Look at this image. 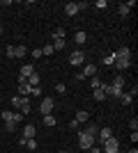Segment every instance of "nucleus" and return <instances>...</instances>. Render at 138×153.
<instances>
[{"instance_id": "1", "label": "nucleus", "mask_w": 138, "mask_h": 153, "mask_svg": "<svg viewBox=\"0 0 138 153\" xmlns=\"http://www.w3.org/2000/svg\"><path fill=\"white\" fill-rule=\"evenodd\" d=\"M94 142H97V137H94V135L85 133V130H83V133H78V146L83 149V151H87L90 146H94Z\"/></svg>"}, {"instance_id": "2", "label": "nucleus", "mask_w": 138, "mask_h": 153, "mask_svg": "<svg viewBox=\"0 0 138 153\" xmlns=\"http://www.w3.org/2000/svg\"><path fill=\"white\" fill-rule=\"evenodd\" d=\"M118 151H120V140L118 137H108V140L104 142L101 153H118Z\"/></svg>"}, {"instance_id": "3", "label": "nucleus", "mask_w": 138, "mask_h": 153, "mask_svg": "<svg viewBox=\"0 0 138 153\" xmlns=\"http://www.w3.org/2000/svg\"><path fill=\"white\" fill-rule=\"evenodd\" d=\"M53 105H55V101H53V98H41V103H39V114L44 117V114H51L53 112Z\"/></svg>"}, {"instance_id": "4", "label": "nucleus", "mask_w": 138, "mask_h": 153, "mask_svg": "<svg viewBox=\"0 0 138 153\" xmlns=\"http://www.w3.org/2000/svg\"><path fill=\"white\" fill-rule=\"evenodd\" d=\"M69 64H74V66L85 64V53H83V51H74L72 55H69Z\"/></svg>"}, {"instance_id": "5", "label": "nucleus", "mask_w": 138, "mask_h": 153, "mask_svg": "<svg viewBox=\"0 0 138 153\" xmlns=\"http://www.w3.org/2000/svg\"><path fill=\"white\" fill-rule=\"evenodd\" d=\"M113 55V59H131V51L127 48V46H122V48H118L115 53H111ZM115 64V62H113Z\"/></svg>"}, {"instance_id": "6", "label": "nucleus", "mask_w": 138, "mask_h": 153, "mask_svg": "<svg viewBox=\"0 0 138 153\" xmlns=\"http://www.w3.org/2000/svg\"><path fill=\"white\" fill-rule=\"evenodd\" d=\"M32 73H35V66H32V64H23V66H21V80H28Z\"/></svg>"}, {"instance_id": "7", "label": "nucleus", "mask_w": 138, "mask_h": 153, "mask_svg": "<svg viewBox=\"0 0 138 153\" xmlns=\"http://www.w3.org/2000/svg\"><path fill=\"white\" fill-rule=\"evenodd\" d=\"M35 133H37V128H35L32 123H28V126L23 128V137H26V140H35Z\"/></svg>"}, {"instance_id": "8", "label": "nucleus", "mask_w": 138, "mask_h": 153, "mask_svg": "<svg viewBox=\"0 0 138 153\" xmlns=\"http://www.w3.org/2000/svg\"><path fill=\"white\" fill-rule=\"evenodd\" d=\"M65 14L67 16H76V14H78V5H76V2H67L65 5Z\"/></svg>"}, {"instance_id": "9", "label": "nucleus", "mask_w": 138, "mask_h": 153, "mask_svg": "<svg viewBox=\"0 0 138 153\" xmlns=\"http://www.w3.org/2000/svg\"><path fill=\"white\" fill-rule=\"evenodd\" d=\"M30 89H32V87H30L26 80H21V82H19V96H28V94H30Z\"/></svg>"}, {"instance_id": "10", "label": "nucleus", "mask_w": 138, "mask_h": 153, "mask_svg": "<svg viewBox=\"0 0 138 153\" xmlns=\"http://www.w3.org/2000/svg\"><path fill=\"white\" fill-rule=\"evenodd\" d=\"M94 73H97V66H94V64H85L83 76H85V78H94Z\"/></svg>"}, {"instance_id": "11", "label": "nucleus", "mask_w": 138, "mask_h": 153, "mask_svg": "<svg viewBox=\"0 0 138 153\" xmlns=\"http://www.w3.org/2000/svg\"><path fill=\"white\" fill-rule=\"evenodd\" d=\"M26 53H28V48L23 44H21V46H14V57H26Z\"/></svg>"}, {"instance_id": "12", "label": "nucleus", "mask_w": 138, "mask_h": 153, "mask_svg": "<svg viewBox=\"0 0 138 153\" xmlns=\"http://www.w3.org/2000/svg\"><path fill=\"white\" fill-rule=\"evenodd\" d=\"M108 137H113V130H111V128H101V130H99V140L106 142Z\"/></svg>"}, {"instance_id": "13", "label": "nucleus", "mask_w": 138, "mask_h": 153, "mask_svg": "<svg viewBox=\"0 0 138 153\" xmlns=\"http://www.w3.org/2000/svg\"><path fill=\"white\" fill-rule=\"evenodd\" d=\"M39 80H41V78H39V73H37V71H35V73H32V76H30V78H28L26 82L30 85V87H37V85H39Z\"/></svg>"}, {"instance_id": "14", "label": "nucleus", "mask_w": 138, "mask_h": 153, "mask_svg": "<svg viewBox=\"0 0 138 153\" xmlns=\"http://www.w3.org/2000/svg\"><path fill=\"white\" fill-rule=\"evenodd\" d=\"M74 41H76V44H85V41H87V34H85V32H76V34H74Z\"/></svg>"}, {"instance_id": "15", "label": "nucleus", "mask_w": 138, "mask_h": 153, "mask_svg": "<svg viewBox=\"0 0 138 153\" xmlns=\"http://www.w3.org/2000/svg\"><path fill=\"white\" fill-rule=\"evenodd\" d=\"M111 85H113V87H120V89H124V76H115Z\"/></svg>"}, {"instance_id": "16", "label": "nucleus", "mask_w": 138, "mask_h": 153, "mask_svg": "<svg viewBox=\"0 0 138 153\" xmlns=\"http://www.w3.org/2000/svg\"><path fill=\"white\" fill-rule=\"evenodd\" d=\"M87 119H90V114H87L85 110H81V112H76V121H78V123H85Z\"/></svg>"}, {"instance_id": "17", "label": "nucleus", "mask_w": 138, "mask_h": 153, "mask_svg": "<svg viewBox=\"0 0 138 153\" xmlns=\"http://www.w3.org/2000/svg\"><path fill=\"white\" fill-rule=\"evenodd\" d=\"M51 46H53V51H62V48L67 46V41H65V39H55Z\"/></svg>"}, {"instance_id": "18", "label": "nucleus", "mask_w": 138, "mask_h": 153, "mask_svg": "<svg viewBox=\"0 0 138 153\" xmlns=\"http://www.w3.org/2000/svg\"><path fill=\"white\" fill-rule=\"evenodd\" d=\"M115 66H118V69H129V66H131V59H115Z\"/></svg>"}, {"instance_id": "19", "label": "nucleus", "mask_w": 138, "mask_h": 153, "mask_svg": "<svg viewBox=\"0 0 138 153\" xmlns=\"http://www.w3.org/2000/svg\"><path fill=\"white\" fill-rule=\"evenodd\" d=\"M122 91H124V89H120V87H113V85H111V94H108V96H115V98H120V96H122Z\"/></svg>"}, {"instance_id": "20", "label": "nucleus", "mask_w": 138, "mask_h": 153, "mask_svg": "<svg viewBox=\"0 0 138 153\" xmlns=\"http://www.w3.org/2000/svg\"><path fill=\"white\" fill-rule=\"evenodd\" d=\"M120 7V16H122V19H127V16H129V7L124 5V2H122V5H118Z\"/></svg>"}, {"instance_id": "21", "label": "nucleus", "mask_w": 138, "mask_h": 153, "mask_svg": "<svg viewBox=\"0 0 138 153\" xmlns=\"http://www.w3.org/2000/svg\"><path fill=\"white\" fill-rule=\"evenodd\" d=\"M131 98H133V96H131V94H127V91H122V96H120V101L124 103V105H129V103H131Z\"/></svg>"}, {"instance_id": "22", "label": "nucleus", "mask_w": 138, "mask_h": 153, "mask_svg": "<svg viewBox=\"0 0 138 153\" xmlns=\"http://www.w3.org/2000/svg\"><path fill=\"white\" fill-rule=\"evenodd\" d=\"M53 53H55V51H53V46H51V44L41 46V55H53Z\"/></svg>"}, {"instance_id": "23", "label": "nucleus", "mask_w": 138, "mask_h": 153, "mask_svg": "<svg viewBox=\"0 0 138 153\" xmlns=\"http://www.w3.org/2000/svg\"><path fill=\"white\" fill-rule=\"evenodd\" d=\"M53 39H65V27H58L53 32Z\"/></svg>"}, {"instance_id": "24", "label": "nucleus", "mask_w": 138, "mask_h": 153, "mask_svg": "<svg viewBox=\"0 0 138 153\" xmlns=\"http://www.w3.org/2000/svg\"><path fill=\"white\" fill-rule=\"evenodd\" d=\"M44 123H46V126H55V117H51V114H44Z\"/></svg>"}, {"instance_id": "25", "label": "nucleus", "mask_w": 138, "mask_h": 153, "mask_svg": "<svg viewBox=\"0 0 138 153\" xmlns=\"http://www.w3.org/2000/svg\"><path fill=\"white\" fill-rule=\"evenodd\" d=\"M12 121H14V123L23 121V114H21V112H12Z\"/></svg>"}, {"instance_id": "26", "label": "nucleus", "mask_w": 138, "mask_h": 153, "mask_svg": "<svg viewBox=\"0 0 138 153\" xmlns=\"http://www.w3.org/2000/svg\"><path fill=\"white\" fill-rule=\"evenodd\" d=\"M94 98H97V101H106V94L101 89H94Z\"/></svg>"}, {"instance_id": "27", "label": "nucleus", "mask_w": 138, "mask_h": 153, "mask_svg": "<svg viewBox=\"0 0 138 153\" xmlns=\"http://www.w3.org/2000/svg\"><path fill=\"white\" fill-rule=\"evenodd\" d=\"M16 126H19V123H14V121H5V128L9 130V133H14V130H16Z\"/></svg>"}, {"instance_id": "28", "label": "nucleus", "mask_w": 138, "mask_h": 153, "mask_svg": "<svg viewBox=\"0 0 138 153\" xmlns=\"http://www.w3.org/2000/svg\"><path fill=\"white\" fill-rule=\"evenodd\" d=\"M94 7H97V9H106L108 2H106V0H97V5H94Z\"/></svg>"}, {"instance_id": "29", "label": "nucleus", "mask_w": 138, "mask_h": 153, "mask_svg": "<svg viewBox=\"0 0 138 153\" xmlns=\"http://www.w3.org/2000/svg\"><path fill=\"white\" fill-rule=\"evenodd\" d=\"M85 133H90V135H94V137H97V126H92V123H90V126L85 128Z\"/></svg>"}, {"instance_id": "30", "label": "nucleus", "mask_w": 138, "mask_h": 153, "mask_svg": "<svg viewBox=\"0 0 138 153\" xmlns=\"http://www.w3.org/2000/svg\"><path fill=\"white\" fill-rule=\"evenodd\" d=\"M129 128H131V133H136V130H138V121H136V119L129 121Z\"/></svg>"}, {"instance_id": "31", "label": "nucleus", "mask_w": 138, "mask_h": 153, "mask_svg": "<svg viewBox=\"0 0 138 153\" xmlns=\"http://www.w3.org/2000/svg\"><path fill=\"white\" fill-rule=\"evenodd\" d=\"M90 85H92V89H99V85H101V80H97V78H92V80H90Z\"/></svg>"}, {"instance_id": "32", "label": "nucleus", "mask_w": 138, "mask_h": 153, "mask_svg": "<svg viewBox=\"0 0 138 153\" xmlns=\"http://www.w3.org/2000/svg\"><path fill=\"white\" fill-rule=\"evenodd\" d=\"M12 105H14V108H21V96H14V98H12Z\"/></svg>"}, {"instance_id": "33", "label": "nucleus", "mask_w": 138, "mask_h": 153, "mask_svg": "<svg viewBox=\"0 0 138 153\" xmlns=\"http://www.w3.org/2000/svg\"><path fill=\"white\" fill-rule=\"evenodd\" d=\"M26 146L28 149H37V142H35V140H26Z\"/></svg>"}, {"instance_id": "34", "label": "nucleus", "mask_w": 138, "mask_h": 153, "mask_svg": "<svg viewBox=\"0 0 138 153\" xmlns=\"http://www.w3.org/2000/svg\"><path fill=\"white\" fill-rule=\"evenodd\" d=\"M32 57H35V59L41 57V48H35V51H32Z\"/></svg>"}, {"instance_id": "35", "label": "nucleus", "mask_w": 138, "mask_h": 153, "mask_svg": "<svg viewBox=\"0 0 138 153\" xmlns=\"http://www.w3.org/2000/svg\"><path fill=\"white\" fill-rule=\"evenodd\" d=\"M113 62H115V59H113V55H106V57H104V64H108V66H111Z\"/></svg>"}, {"instance_id": "36", "label": "nucleus", "mask_w": 138, "mask_h": 153, "mask_svg": "<svg viewBox=\"0 0 138 153\" xmlns=\"http://www.w3.org/2000/svg\"><path fill=\"white\" fill-rule=\"evenodd\" d=\"M39 94H41L39 87H32V89H30V96H39Z\"/></svg>"}, {"instance_id": "37", "label": "nucleus", "mask_w": 138, "mask_h": 153, "mask_svg": "<svg viewBox=\"0 0 138 153\" xmlns=\"http://www.w3.org/2000/svg\"><path fill=\"white\" fill-rule=\"evenodd\" d=\"M87 153H101V149H99L97 144H94V146H90V149H87Z\"/></svg>"}, {"instance_id": "38", "label": "nucleus", "mask_w": 138, "mask_h": 153, "mask_svg": "<svg viewBox=\"0 0 138 153\" xmlns=\"http://www.w3.org/2000/svg\"><path fill=\"white\" fill-rule=\"evenodd\" d=\"M7 57H14V46H7Z\"/></svg>"}, {"instance_id": "39", "label": "nucleus", "mask_w": 138, "mask_h": 153, "mask_svg": "<svg viewBox=\"0 0 138 153\" xmlns=\"http://www.w3.org/2000/svg\"><path fill=\"white\" fill-rule=\"evenodd\" d=\"M2 119H5V121H12V112H2Z\"/></svg>"}, {"instance_id": "40", "label": "nucleus", "mask_w": 138, "mask_h": 153, "mask_svg": "<svg viewBox=\"0 0 138 153\" xmlns=\"http://www.w3.org/2000/svg\"><path fill=\"white\" fill-rule=\"evenodd\" d=\"M55 89H58V91H60V94H65V91H67V87H65V85H62V82H60V85H58V87H55Z\"/></svg>"}, {"instance_id": "41", "label": "nucleus", "mask_w": 138, "mask_h": 153, "mask_svg": "<svg viewBox=\"0 0 138 153\" xmlns=\"http://www.w3.org/2000/svg\"><path fill=\"white\" fill-rule=\"evenodd\" d=\"M129 153H138V149H131V151H129Z\"/></svg>"}, {"instance_id": "42", "label": "nucleus", "mask_w": 138, "mask_h": 153, "mask_svg": "<svg viewBox=\"0 0 138 153\" xmlns=\"http://www.w3.org/2000/svg\"><path fill=\"white\" fill-rule=\"evenodd\" d=\"M0 37H2V25H0Z\"/></svg>"}, {"instance_id": "43", "label": "nucleus", "mask_w": 138, "mask_h": 153, "mask_svg": "<svg viewBox=\"0 0 138 153\" xmlns=\"http://www.w3.org/2000/svg\"><path fill=\"white\" fill-rule=\"evenodd\" d=\"M60 153H67V151H60Z\"/></svg>"}, {"instance_id": "44", "label": "nucleus", "mask_w": 138, "mask_h": 153, "mask_svg": "<svg viewBox=\"0 0 138 153\" xmlns=\"http://www.w3.org/2000/svg\"><path fill=\"white\" fill-rule=\"evenodd\" d=\"M118 153H120V151H118Z\"/></svg>"}]
</instances>
